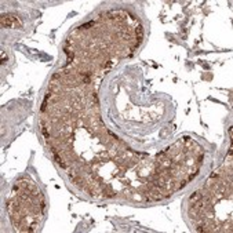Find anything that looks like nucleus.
I'll use <instances>...</instances> for the list:
<instances>
[{
  "mask_svg": "<svg viewBox=\"0 0 233 233\" xmlns=\"http://www.w3.org/2000/svg\"><path fill=\"white\" fill-rule=\"evenodd\" d=\"M202 199H203V195H202V192H200V190L195 192L193 195L190 196V202H195V203H197L199 200H202Z\"/></svg>",
  "mask_w": 233,
  "mask_h": 233,
  "instance_id": "obj_1",
  "label": "nucleus"
}]
</instances>
